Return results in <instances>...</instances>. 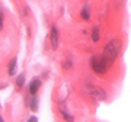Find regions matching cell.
Listing matches in <instances>:
<instances>
[{"instance_id":"7","label":"cell","mask_w":131,"mask_h":122,"mask_svg":"<svg viewBox=\"0 0 131 122\" xmlns=\"http://www.w3.org/2000/svg\"><path fill=\"white\" fill-rule=\"evenodd\" d=\"M80 16L84 19V20H89L90 19V9H89V5H84L80 10Z\"/></svg>"},{"instance_id":"9","label":"cell","mask_w":131,"mask_h":122,"mask_svg":"<svg viewBox=\"0 0 131 122\" xmlns=\"http://www.w3.org/2000/svg\"><path fill=\"white\" fill-rule=\"evenodd\" d=\"M29 108H31L32 112H37V111H38V97H37V94H32V99H31Z\"/></svg>"},{"instance_id":"5","label":"cell","mask_w":131,"mask_h":122,"mask_svg":"<svg viewBox=\"0 0 131 122\" xmlns=\"http://www.w3.org/2000/svg\"><path fill=\"white\" fill-rule=\"evenodd\" d=\"M39 89H41V80L35 77V79H32L31 80V83H29V93L31 94H37Z\"/></svg>"},{"instance_id":"11","label":"cell","mask_w":131,"mask_h":122,"mask_svg":"<svg viewBox=\"0 0 131 122\" xmlns=\"http://www.w3.org/2000/svg\"><path fill=\"white\" fill-rule=\"evenodd\" d=\"M24 84H25V74H19L16 77V86L18 87H24Z\"/></svg>"},{"instance_id":"2","label":"cell","mask_w":131,"mask_h":122,"mask_svg":"<svg viewBox=\"0 0 131 122\" xmlns=\"http://www.w3.org/2000/svg\"><path fill=\"white\" fill-rule=\"evenodd\" d=\"M89 66L90 68H92V71L93 73H96V74L102 76V74H106V71L109 70L106 66H105V63H103L102 57L101 55H92L89 58Z\"/></svg>"},{"instance_id":"10","label":"cell","mask_w":131,"mask_h":122,"mask_svg":"<svg viewBox=\"0 0 131 122\" xmlns=\"http://www.w3.org/2000/svg\"><path fill=\"white\" fill-rule=\"evenodd\" d=\"M60 113L63 115V118H64L66 121H73V119H74V118H73V115H70V113L67 112L64 108H60Z\"/></svg>"},{"instance_id":"1","label":"cell","mask_w":131,"mask_h":122,"mask_svg":"<svg viewBox=\"0 0 131 122\" xmlns=\"http://www.w3.org/2000/svg\"><path fill=\"white\" fill-rule=\"evenodd\" d=\"M121 48H122V42H121V39H118V38L111 39V41L103 47V51H102V54H101V57H102L103 63H105V66H106L108 68L112 67V64L115 63V60L118 58L119 52H121Z\"/></svg>"},{"instance_id":"4","label":"cell","mask_w":131,"mask_h":122,"mask_svg":"<svg viewBox=\"0 0 131 122\" xmlns=\"http://www.w3.org/2000/svg\"><path fill=\"white\" fill-rule=\"evenodd\" d=\"M50 45H51V48L54 51L60 45V32H58V29H57L56 25H52L51 31H50Z\"/></svg>"},{"instance_id":"8","label":"cell","mask_w":131,"mask_h":122,"mask_svg":"<svg viewBox=\"0 0 131 122\" xmlns=\"http://www.w3.org/2000/svg\"><path fill=\"white\" fill-rule=\"evenodd\" d=\"M90 36H92V41H93V42H98L99 38H101L99 26H93V28H92V33H90Z\"/></svg>"},{"instance_id":"3","label":"cell","mask_w":131,"mask_h":122,"mask_svg":"<svg viewBox=\"0 0 131 122\" xmlns=\"http://www.w3.org/2000/svg\"><path fill=\"white\" fill-rule=\"evenodd\" d=\"M86 92L89 93V96L95 100H99V102H103L108 99V93L102 87H99L96 84H88L86 86Z\"/></svg>"},{"instance_id":"12","label":"cell","mask_w":131,"mask_h":122,"mask_svg":"<svg viewBox=\"0 0 131 122\" xmlns=\"http://www.w3.org/2000/svg\"><path fill=\"white\" fill-rule=\"evenodd\" d=\"M28 121H31V122H32V121H38V118H37V116H31Z\"/></svg>"},{"instance_id":"6","label":"cell","mask_w":131,"mask_h":122,"mask_svg":"<svg viewBox=\"0 0 131 122\" xmlns=\"http://www.w3.org/2000/svg\"><path fill=\"white\" fill-rule=\"evenodd\" d=\"M16 67H18V60H16V57H13V58L9 61V66H7V74L9 76L16 74Z\"/></svg>"}]
</instances>
